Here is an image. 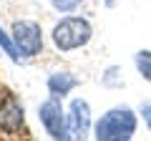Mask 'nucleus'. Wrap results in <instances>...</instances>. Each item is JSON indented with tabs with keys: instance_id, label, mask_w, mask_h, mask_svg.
Wrapping results in <instances>:
<instances>
[{
	"instance_id": "f257e3e1",
	"label": "nucleus",
	"mask_w": 151,
	"mask_h": 141,
	"mask_svg": "<svg viewBox=\"0 0 151 141\" xmlns=\"http://www.w3.org/2000/svg\"><path fill=\"white\" fill-rule=\"evenodd\" d=\"M139 119L129 106H116L108 109L93 126V136L98 141H129L134 139Z\"/></svg>"
},
{
	"instance_id": "f03ea898",
	"label": "nucleus",
	"mask_w": 151,
	"mask_h": 141,
	"mask_svg": "<svg viewBox=\"0 0 151 141\" xmlns=\"http://www.w3.org/2000/svg\"><path fill=\"white\" fill-rule=\"evenodd\" d=\"M93 35V28L86 18H76V15H68L53 28V43L58 50L68 53V50H76V48H83V45L91 40Z\"/></svg>"
},
{
	"instance_id": "7ed1b4c3",
	"label": "nucleus",
	"mask_w": 151,
	"mask_h": 141,
	"mask_svg": "<svg viewBox=\"0 0 151 141\" xmlns=\"http://www.w3.org/2000/svg\"><path fill=\"white\" fill-rule=\"evenodd\" d=\"M0 131L5 136H28L23 106L8 91H3V98H0Z\"/></svg>"
},
{
	"instance_id": "20e7f679",
	"label": "nucleus",
	"mask_w": 151,
	"mask_h": 141,
	"mask_svg": "<svg viewBox=\"0 0 151 141\" xmlns=\"http://www.w3.org/2000/svg\"><path fill=\"white\" fill-rule=\"evenodd\" d=\"M38 119H40V124L45 126V131H48L50 139H70L68 121H65V114H63V106H60L58 96H53V98H48V101L40 103Z\"/></svg>"
},
{
	"instance_id": "39448f33",
	"label": "nucleus",
	"mask_w": 151,
	"mask_h": 141,
	"mask_svg": "<svg viewBox=\"0 0 151 141\" xmlns=\"http://www.w3.org/2000/svg\"><path fill=\"white\" fill-rule=\"evenodd\" d=\"M13 40L25 58L43 53V33H40V25L33 20H18L13 25Z\"/></svg>"
},
{
	"instance_id": "423d86ee",
	"label": "nucleus",
	"mask_w": 151,
	"mask_h": 141,
	"mask_svg": "<svg viewBox=\"0 0 151 141\" xmlns=\"http://www.w3.org/2000/svg\"><path fill=\"white\" fill-rule=\"evenodd\" d=\"M65 121H68V134L73 139H86L88 129H91V109L83 98H73L68 106V114H65Z\"/></svg>"
},
{
	"instance_id": "0eeeda50",
	"label": "nucleus",
	"mask_w": 151,
	"mask_h": 141,
	"mask_svg": "<svg viewBox=\"0 0 151 141\" xmlns=\"http://www.w3.org/2000/svg\"><path fill=\"white\" fill-rule=\"evenodd\" d=\"M76 86H78V78L70 76V73H65V70H58V73H53V76L48 78V91L53 93V96H60V98H63L65 93H70Z\"/></svg>"
},
{
	"instance_id": "6e6552de",
	"label": "nucleus",
	"mask_w": 151,
	"mask_h": 141,
	"mask_svg": "<svg viewBox=\"0 0 151 141\" xmlns=\"http://www.w3.org/2000/svg\"><path fill=\"white\" fill-rule=\"evenodd\" d=\"M134 63H136V70L141 73V78L151 83V50H139L134 55Z\"/></svg>"
},
{
	"instance_id": "1a4fd4ad",
	"label": "nucleus",
	"mask_w": 151,
	"mask_h": 141,
	"mask_svg": "<svg viewBox=\"0 0 151 141\" xmlns=\"http://www.w3.org/2000/svg\"><path fill=\"white\" fill-rule=\"evenodd\" d=\"M0 48L5 50V53L10 55L13 60H20V50H18V45H15V40H13L10 35H8V33L3 30V28H0Z\"/></svg>"
},
{
	"instance_id": "9d476101",
	"label": "nucleus",
	"mask_w": 151,
	"mask_h": 141,
	"mask_svg": "<svg viewBox=\"0 0 151 141\" xmlns=\"http://www.w3.org/2000/svg\"><path fill=\"white\" fill-rule=\"evenodd\" d=\"M50 3H53V8L60 10V13H70V10H76V8L81 5V0H50Z\"/></svg>"
},
{
	"instance_id": "9b49d317",
	"label": "nucleus",
	"mask_w": 151,
	"mask_h": 141,
	"mask_svg": "<svg viewBox=\"0 0 151 141\" xmlns=\"http://www.w3.org/2000/svg\"><path fill=\"white\" fill-rule=\"evenodd\" d=\"M141 119L146 121V126H149V131H151V103H144V106H141Z\"/></svg>"
},
{
	"instance_id": "f8f14e48",
	"label": "nucleus",
	"mask_w": 151,
	"mask_h": 141,
	"mask_svg": "<svg viewBox=\"0 0 151 141\" xmlns=\"http://www.w3.org/2000/svg\"><path fill=\"white\" fill-rule=\"evenodd\" d=\"M113 3H116V0H106V5H113Z\"/></svg>"
}]
</instances>
